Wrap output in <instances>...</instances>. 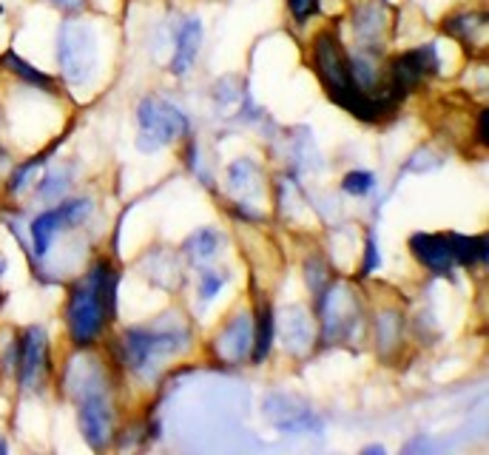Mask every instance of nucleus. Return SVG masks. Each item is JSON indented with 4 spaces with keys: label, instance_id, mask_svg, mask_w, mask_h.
<instances>
[{
    "label": "nucleus",
    "instance_id": "f257e3e1",
    "mask_svg": "<svg viewBox=\"0 0 489 455\" xmlns=\"http://www.w3.org/2000/svg\"><path fill=\"white\" fill-rule=\"evenodd\" d=\"M313 60H316V72L322 77L325 89L330 92V97L336 103H342L350 114L362 117V120H376L379 114L387 111V106L393 103V100H381V97H370L364 92L356 89V83L350 77V63H347V55L342 52V43L330 31H322V35L316 38V46H313Z\"/></svg>",
    "mask_w": 489,
    "mask_h": 455
},
{
    "label": "nucleus",
    "instance_id": "f03ea898",
    "mask_svg": "<svg viewBox=\"0 0 489 455\" xmlns=\"http://www.w3.org/2000/svg\"><path fill=\"white\" fill-rule=\"evenodd\" d=\"M114 288H117V274L106 262H97L92 267V274L72 291L69 333L77 347L92 345L106 322V311L114 313Z\"/></svg>",
    "mask_w": 489,
    "mask_h": 455
},
{
    "label": "nucleus",
    "instance_id": "7ed1b4c3",
    "mask_svg": "<svg viewBox=\"0 0 489 455\" xmlns=\"http://www.w3.org/2000/svg\"><path fill=\"white\" fill-rule=\"evenodd\" d=\"M137 120H140V140L137 145L143 151H160L165 145H171L177 137H182L185 131H188V120H185V114L165 103L160 97H148L140 103L137 109Z\"/></svg>",
    "mask_w": 489,
    "mask_h": 455
},
{
    "label": "nucleus",
    "instance_id": "20e7f679",
    "mask_svg": "<svg viewBox=\"0 0 489 455\" xmlns=\"http://www.w3.org/2000/svg\"><path fill=\"white\" fill-rule=\"evenodd\" d=\"M57 63L69 83H86L97 66L94 35L83 23H63L57 38Z\"/></svg>",
    "mask_w": 489,
    "mask_h": 455
},
{
    "label": "nucleus",
    "instance_id": "39448f33",
    "mask_svg": "<svg viewBox=\"0 0 489 455\" xmlns=\"http://www.w3.org/2000/svg\"><path fill=\"white\" fill-rule=\"evenodd\" d=\"M126 364L131 370H145L157 359L171 356L182 347V336H177L174 330H128L126 333Z\"/></svg>",
    "mask_w": 489,
    "mask_h": 455
},
{
    "label": "nucleus",
    "instance_id": "423d86ee",
    "mask_svg": "<svg viewBox=\"0 0 489 455\" xmlns=\"http://www.w3.org/2000/svg\"><path fill=\"white\" fill-rule=\"evenodd\" d=\"M46 370V330L31 325L14 339V376L23 390H31Z\"/></svg>",
    "mask_w": 489,
    "mask_h": 455
},
{
    "label": "nucleus",
    "instance_id": "0eeeda50",
    "mask_svg": "<svg viewBox=\"0 0 489 455\" xmlns=\"http://www.w3.org/2000/svg\"><path fill=\"white\" fill-rule=\"evenodd\" d=\"M80 430L83 438L94 447H106L111 438V407L106 401V393L94 387L86 396L80 398Z\"/></svg>",
    "mask_w": 489,
    "mask_h": 455
},
{
    "label": "nucleus",
    "instance_id": "6e6552de",
    "mask_svg": "<svg viewBox=\"0 0 489 455\" xmlns=\"http://www.w3.org/2000/svg\"><path fill=\"white\" fill-rule=\"evenodd\" d=\"M438 69V57H435V48L432 46H421V48H413V52L401 55L396 63H393V92L396 94H404L415 89L421 80L427 74H432Z\"/></svg>",
    "mask_w": 489,
    "mask_h": 455
},
{
    "label": "nucleus",
    "instance_id": "1a4fd4ad",
    "mask_svg": "<svg viewBox=\"0 0 489 455\" xmlns=\"http://www.w3.org/2000/svg\"><path fill=\"white\" fill-rule=\"evenodd\" d=\"M410 250L421 265H427L430 271L438 276L447 274L455 262L447 237H435V233H415V237L410 240Z\"/></svg>",
    "mask_w": 489,
    "mask_h": 455
},
{
    "label": "nucleus",
    "instance_id": "9d476101",
    "mask_svg": "<svg viewBox=\"0 0 489 455\" xmlns=\"http://www.w3.org/2000/svg\"><path fill=\"white\" fill-rule=\"evenodd\" d=\"M199 43H202V23L196 18L185 21L182 29L177 31V52L171 60V72L174 74H185L194 66L196 55H199Z\"/></svg>",
    "mask_w": 489,
    "mask_h": 455
},
{
    "label": "nucleus",
    "instance_id": "9b49d317",
    "mask_svg": "<svg viewBox=\"0 0 489 455\" xmlns=\"http://www.w3.org/2000/svg\"><path fill=\"white\" fill-rule=\"evenodd\" d=\"M250 319L248 316H240L233 325L225 328V333L219 336V353H223L225 359H233V362H240L245 359V353L250 347Z\"/></svg>",
    "mask_w": 489,
    "mask_h": 455
},
{
    "label": "nucleus",
    "instance_id": "f8f14e48",
    "mask_svg": "<svg viewBox=\"0 0 489 455\" xmlns=\"http://www.w3.org/2000/svg\"><path fill=\"white\" fill-rule=\"evenodd\" d=\"M63 228V216L57 208L52 211H43L40 216L31 219V248H35V257H46L48 248H52V240L57 237V231Z\"/></svg>",
    "mask_w": 489,
    "mask_h": 455
},
{
    "label": "nucleus",
    "instance_id": "ddd939ff",
    "mask_svg": "<svg viewBox=\"0 0 489 455\" xmlns=\"http://www.w3.org/2000/svg\"><path fill=\"white\" fill-rule=\"evenodd\" d=\"M447 242H450V250H452L455 262L472 265V262H478V259H486V240L458 237V233H452V237H447Z\"/></svg>",
    "mask_w": 489,
    "mask_h": 455
},
{
    "label": "nucleus",
    "instance_id": "4468645a",
    "mask_svg": "<svg viewBox=\"0 0 489 455\" xmlns=\"http://www.w3.org/2000/svg\"><path fill=\"white\" fill-rule=\"evenodd\" d=\"M0 63L6 66V69L14 74V77H21V80H26V83H31V86H38V89H46V92H52L55 89V83H52V77H46L43 72H38V69H31V66L23 60V57H18L14 52H6L4 57H0Z\"/></svg>",
    "mask_w": 489,
    "mask_h": 455
},
{
    "label": "nucleus",
    "instance_id": "2eb2a0df",
    "mask_svg": "<svg viewBox=\"0 0 489 455\" xmlns=\"http://www.w3.org/2000/svg\"><path fill=\"white\" fill-rule=\"evenodd\" d=\"M216 248H219V233L211 228H202L185 242V254H188V259H194V262H208L216 254Z\"/></svg>",
    "mask_w": 489,
    "mask_h": 455
},
{
    "label": "nucleus",
    "instance_id": "dca6fc26",
    "mask_svg": "<svg viewBox=\"0 0 489 455\" xmlns=\"http://www.w3.org/2000/svg\"><path fill=\"white\" fill-rule=\"evenodd\" d=\"M381 29H384V12L379 6H364L356 14V35L364 43H373L381 38Z\"/></svg>",
    "mask_w": 489,
    "mask_h": 455
},
{
    "label": "nucleus",
    "instance_id": "f3484780",
    "mask_svg": "<svg viewBox=\"0 0 489 455\" xmlns=\"http://www.w3.org/2000/svg\"><path fill=\"white\" fill-rule=\"evenodd\" d=\"M257 353H254V359L262 362L267 356V350H271V342H274V313L271 308H265L262 316H259V328H257Z\"/></svg>",
    "mask_w": 489,
    "mask_h": 455
},
{
    "label": "nucleus",
    "instance_id": "a211bd4d",
    "mask_svg": "<svg viewBox=\"0 0 489 455\" xmlns=\"http://www.w3.org/2000/svg\"><path fill=\"white\" fill-rule=\"evenodd\" d=\"M65 185H69V171H48L38 182V197H43V199H57V197H63Z\"/></svg>",
    "mask_w": 489,
    "mask_h": 455
},
{
    "label": "nucleus",
    "instance_id": "6ab92c4d",
    "mask_svg": "<svg viewBox=\"0 0 489 455\" xmlns=\"http://www.w3.org/2000/svg\"><path fill=\"white\" fill-rule=\"evenodd\" d=\"M40 165H43V157H31L29 162L14 168V174L9 177V194H21L26 188V179L31 177V171H35V168H40Z\"/></svg>",
    "mask_w": 489,
    "mask_h": 455
},
{
    "label": "nucleus",
    "instance_id": "aec40b11",
    "mask_svg": "<svg viewBox=\"0 0 489 455\" xmlns=\"http://www.w3.org/2000/svg\"><path fill=\"white\" fill-rule=\"evenodd\" d=\"M345 191L347 194H353V197H364V194H370L373 191V174H367V171H353V174H347L345 177Z\"/></svg>",
    "mask_w": 489,
    "mask_h": 455
},
{
    "label": "nucleus",
    "instance_id": "412c9836",
    "mask_svg": "<svg viewBox=\"0 0 489 455\" xmlns=\"http://www.w3.org/2000/svg\"><path fill=\"white\" fill-rule=\"evenodd\" d=\"M225 284V276L223 274H216V271H208V274H202L199 276V296L202 299H214L216 291Z\"/></svg>",
    "mask_w": 489,
    "mask_h": 455
},
{
    "label": "nucleus",
    "instance_id": "4be33fe9",
    "mask_svg": "<svg viewBox=\"0 0 489 455\" xmlns=\"http://www.w3.org/2000/svg\"><path fill=\"white\" fill-rule=\"evenodd\" d=\"M316 9H319V0H291V12L299 23H305Z\"/></svg>",
    "mask_w": 489,
    "mask_h": 455
},
{
    "label": "nucleus",
    "instance_id": "5701e85b",
    "mask_svg": "<svg viewBox=\"0 0 489 455\" xmlns=\"http://www.w3.org/2000/svg\"><path fill=\"white\" fill-rule=\"evenodd\" d=\"M376 267V242L367 240V265H364V274H370Z\"/></svg>",
    "mask_w": 489,
    "mask_h": 455
},
{
    "label": "nucleus",
    "instance_id": "b1692460",
    "mask_svg": "<svg viewBox=\"0 0 489 455\" xmlns=\"http://www.w3.org/2000/svg\"><path fill=\"white\" fill-rule=\"evenodd\" d=\"M48 4H55L57 9H65V12H74L86 4V0H48Z\"/></svg>",
    "mask_w": 489,
    "mask_h": 455
},
{
    "label": "nucleus",
    "instance_id": "393cba45",
    "mask_svg": "<svg viewBox=\"0 0 489 455\" xmlns=\"http://www.w3.org/2000/svg\"><path fill=\"white\" fill-rule=\"evenodd\" d=\"M6 267H9V262H6V257H0V279H4L6 276ZM4 291H0V305H4Z\"/></svg>",
    "mask_w": 489,
    "mask_h": 455
},
{
    "label": "nucleus",
    "instance_id": "a878e982",
    "mask_svg": "<svg viewBox=\"0 0 489 455\" xmlns=\"http://www.w3.org/2000/svg\"><path fill=\"white\" fill-rule=\"evenodd\" d=\"M478 134H481V143H486V111H481V123H478Z\"/></svg>",
    "mask_w": 489,
    "mask_h": 455
},
{
    "label": "nucleus",
    "instance_id": "bb28decb",
    "mask_svg": "<svg viewBox=\"0 0 489 455\" xmlns=\"http://www.w3.org/2000/svg\"><path fill=\"white\" fill-rule=\"evenodd\" d=\"M6 452H9V444H6V438L0 435V455H6Z\"/></svg>",
    "mask_w": 489,
    "mask_h": 455
}]
</instances>
